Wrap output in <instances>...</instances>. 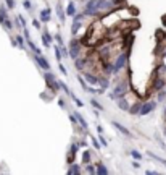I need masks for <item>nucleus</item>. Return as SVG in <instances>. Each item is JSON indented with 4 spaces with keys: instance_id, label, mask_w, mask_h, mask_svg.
Returning a JSON list of instances; mask_svg holds the SVG:
<instances>
[{
    "instance_id": "obj_1",
    "label": "nucleus",
    "mask_w": 166,
    "mask_h": 175,
    "mask_svg": "<svg viewBox=\"0 0 166 175\" xmlns=\"http://www.w3.org/2000/svg\"><path fill=\"white\" fill-rule=\"evenodd\" d=\"M44 81H45V84H47V89L49 91H52V93H58L60 89H61V86H60V79H56V76H55V73H52L50 70L49 72H45L44 75Z\"/></svg>"
},
{
    "instance_id": "obj_2",
    "label": "nucleus",
    "mask_w": 166,
    "mask_h": 175,
    "mask_svg": "<svg viewBox=\"0 0 166 175\" xmlns=\"http://www.w3.org/2000/svg\"><path fill=\"white\" fill-rule=\"evenodd\" d=\"M127 59H129L127 52H121L115 59V62H113V76H118V75L123 72V68L127 65Z\"/></svg>"
},
{
    "instance_id": "obj_3",
    "label": "nucleus",
    "mask_w": 166,
    "mask_h": 175,
    "mask_svg": "<svg viewBox=\"0 0 166 175\" xmlns=\"http://www.w3.org/2000/svg\"><path fill=\"white\" fill-rule=\"evenodd\" d=\"M69 59H73L76 60L78 57H81V52H82V45H81V41L78 39L76 36L71 37V41H69Z\"/></svg>"
},
{
    "instance_id": "obj_4",
    "label": "nucleus",
    "mask_w": 166,
    "mask_h": 175,
    "mask_svg": "<svg viewBox=\"0 0 166 175\" xmlns=\"http://www.w3.org/2000/svg\"><path fill=\"white\" fill-rule=\"evenodd\" d=\"M86 18V13L84 12H78L73 16V23H71V36H78V32L82 26V20Z\"/></svg>"
},
{
    "instance_id": "obj_5",
    "label": "nucleus",
    "mask_w": 166,
    "mask_h": 175,
    "mask_svg": "<svg viewBox=\"0 0 166 175\" xmlns=\"http://www.w3.org/2000/svg\"><path fill=\"white\" fill-rule=\"evenodd\" d=\"M127 91H129V88H127V79H123V81H118L116 79V84L115 88H113V94L116 96V99L120 97H124Z\"/></svg>"
},
{
    "instance_id": "obj_6",
    "label": "nucleus",
    "mask_w": 166,
    "mask_h": 175,
    "mask_svg": "<svg viewBox=\"0 0 166 175\" xmlns=\"http://www.w3.org/2000/svg\"><path fill=\"white\" fill-rule=\"evenodd\" d=\"M156 104H158V101H145V102H142L139 115H142V117H144V115H150V113L156 109Z\"/></svg>"
},
{
    "instance_id": "obj_7",
    "label": "nucleus",
    "mask_w": 166,
    "mask_h": 175,
    "mask_svg": "<svg viewBox=\"0 0 166 175\" xmlns=\"http://www.w3.org/2000/svg\"><path fill=\"white\" fill-rule=\"evenodd\" d=\"M32 59H34V62H36L37 67H39L40 70H44V72H49V70L52 68L50 63H49V60H47L44 55H37V54H34V55H32Z\"/></svg>"
},
{
    "instance_id": "obj_8",
    "label": "nucleus",
    "mask_w": 166,
    "mask_h": 175,
    "mask_svg": "<svg viewBox=\"0 0 166 175\" xmlns=\"http://www.w3.org/2000/svg\"><path fill=\"white\" fill-rule=\"evenodd\" d=\"M40 41H42V44H44L45 49H49V47H52V44L55 42V37L50 34L49 29H42L40 31Z\"/></svg>"
},
{
    "instance_id": "obj_9",
    "label": "nucleus",
    "mask_w": 166,
    "mask_h": 175,
    "mask_svg": "<svg viewBox=\"0 0 166 175\" xmlns=\"http://www.w3.org/2000/svg\"><path fill=\"white\" fill-rule=\"evenodd\" d=\"M110 76H107V75H102V76H98V86H100V94H105V91L110 89Z\"/></svg>"
},
{
    "instance_id": "obj_10",
    "label": "nucleus",
    "mask_w": 166,
    "mask_h": 175,
    "mask_svg": "<svg viewBox=\"0 0 166 175\" xmlns=\"http://www.w3.org/2000/svg\"><path fill=\"white\" fill-rule=\"evenodd\" d=\"M82 164H79V162H73V164H68V169H66V173L68 175H79V173H82L84 170L82 167H81Z\"/></svg>"
},
{
    "instance_id": "obj_11",
    "label": "nucleus",
    "mask_w": 166,
    "mask_h": 175,
    "mask_svg": "<svg viewBox=\"0 0 166 175\" xmlns=\"http://www.w3.org/2000/svg\"><path fill=\"white\" fill-rule=\"evenodd\" d=\"M152 88H153V91H156V93L166 88V79L163 78V75H158V76L155 78V81H153V84H152Z\"/></svg>"
},
{
    "instance_id": "obj_12",
    "label": "nucleus",
    "mask_w": 166,
    "mask_h": 175,
    "mask_svg": "<svg viewBox=\"0 0 166 175\" xmlns=\"http://www.w3.org/2000/svg\"><path fill=\"white\" fill-rule=\"evenodd\" d=\"M52 8L50 7H45L44 10H40V13H39V20H40V23H50V20H52Z\"/></svg>"
},
{
    "instance_id": "obj_13",
    "label": "nucleus",
    "mask_w": 166,
    "mask_h": 175,
    "mask_svg": "<svg viewBox=\"0 0 166 175\" xmlns=\"http://www.w3.org/2000/svg\"><path fill=\"white\" fill-rule=\"evenodd\" d=\"M84 79L89 83V86H95V84H98V75L92 73V72H84L82 73Z\"/></svg>"
},
{
    "instance_id": "obj_14",
    "label": "nucleus",
    "mask_w": 166,
    "mask_h": 175,
    "mask_svg": "<svg viewBox=\"0 0 166 175\" xmlns=\"http://www.w3.org/2000/svg\"><path fill=\"white\" fill-rule=\"evenodd\" d=\"M74 113V117H76V120H78V125L81 126V130H84V131H87L89 130V123H87V120L84 119L82 115H81V113L78 112V110H74L73 112Z\"/></svg>"
},
{
    "instance_id": "obj_15",
    "label": "nucleus",
    "mask_w": 166,
    "mask_h": 175,
    "mask_svg": "<svg viewBox=\"0 0 166 175\" xmlns=\"http://www.w3.org/2000/svg\"><path fill=\"white\" fill-rule=\"evenodd\" d=\"M55 13H56V16H58V20H60L61 23L66 21V12H65L63 5H61V2H56V5H55Z\"/></svg>"
},
{
    "instance_id": "obj_16",
    "label": "nucleus",
    "mask_w": 166,
    "mask_h": 175,
    "mask_svg": "<svg viewBox=\"0 0 166 175\" xmlns=\"http://www.w3.org/2000/svg\"><path fill=\"white\" fill-rule=\"evenodd\" d=\"M73 63H74V68L78 70V72H84V68H86V65L89 63V60L84 59V57H78Z\"/></svg>"
},
{
    "instance_id": "obj_17",
    "label": "nucleus",
    "mask_w": 166,
    "mask_h": 175,
    "mask_svg": "<svg viewBox=\"0 0 166 175\" xmlns=\"http://www.w3.org/2000/svg\"><path fill=\"white\" fill-rule=\"evenodd\" d=\"M111 125L115 126V128H116L118 131H120L121 135H124V136H129V138H131V136H132V133H131V130H127V128H126V126L123 125V123H120V122H115V120H113V122H111Z\"/></svg>"
},
{
    "instance_id": "obj_18",
    "label": "nucleus",
    "mask_w": 166,
    "mask_h": 175,
    "mask_svg": "<svg viewBox=\"0 0 166 175\" xmlns=\"http://www.w3.org/2000/svg\"><path fill=\"white\" fill-rule=\"evenodd\" d=\"M65 12H66V16H71V18H73L76 13H78V7H76V2H74V0H69L68 5H66V8H65Z\"/></svg>"
},
{
    "instance_id": "obj_19",
    "label": "nucleus",
    "mask_w": 166,
    "mask_h": 175,
    "mask_svg": "<svg viewBox=\"0 0 166 175\" xmlns=\"http://www.w3.org/2000/svg\"><path fill=\"white\" fill-rule=\"evenodd\" d=\"M116 106H118L120 110L127 112V110H129V107H131V104H129V101H127L126 97H120V99H116Z\"/></svg>"
},
{
    "instance_id": "obj_20",
    "label": "nucleus",
    "mask_w": 166,
    "mask_h": 175,
    "mask_svg": "<svg viewBox=\"0 0 166 175\" xmlns=\"http://www.w3.org/2000/svg\"><path fill=\"white\" fill-rule=\"evenodd\" d=\"M140 107H142V101H136L134 104H131V107H129V112L131 115H139V112H140Z\"/></svg>"
},
{
    "instance_id": "obj_21",
    "label": "nucleus",
    "mask_w": 166,
    "mask_h": 175,
    "mask_svg": "<svg viewBox=\"0 0 166 175\" xmlns=\"http://www.w3.org/2000/svg\"><path fill=\"white\" fill-rule=\"evenodd\" d=\"M95 169H97V175H108L110 173V170H108V167L103 162H97Z\"/></svg>"
},
{
    "instance_id": "obj_22",
    "label": "nucleus",
    "mask_w": 166,
    "mask_h": 175,
    "mask_svg": "<svg viewBox=\"0 0 166 175\" xmlns=\"http://www.w3.org/2000/svg\"><path fill=\"white\" fill-rule=\"evenodd\" d=\"M92 160V151L91 149H86L82 153V159H81V164L82 165H86V164H89Z\"/></svg>"
},
{
    "instance_id": "obj_23",
    "label": "nucleus",
    "mask_w": 166,
    "mask_h": 175,
    "mask_svg": "<svg viewBox=\"0 0 166 175\" xmlns=\"http://www.w3.org/2000/svg\"><path fill=\"white\" fill-rule=\"evenodd\" d=\"M102 68H103L107 76H113V62H103Z\"/></svg>"
},
{
    "instance_id": "obj_24",
    "label": "nucleus",
    "mask_w": 166,
    "mask_h": 175,
    "mask_svg": "<svg viewBox=\"0 0 166 175\" xmlns=\"http://www.w3.org/2000/svg\"><path fill=\"white\" fill-rule=\"evenodd\" d=\"M53 54H55V59L56 62H61L63 60V55H61V49H60V44H56V42H53Z\"/></svg>"
},
{
    "instance_id": "obj_25",
    "label": "nucleus",
    "mask_w": 166,
    "mask_h": 175,
    "mask_svg": "<svg viewBox=\"0 0 166 175\" xmlns=\"http://www.w3.org/2000/svg\"><path fill=\"white\" fill-rule=\"evenodd\" d=\"M15 39L18 42V47H20L21 50H24L26 49V39H24V36H23V34H15Z\"/></svg>"
},
{
    "instance_id": "obj_26",
    "label": "nucleus",
    "mask_w": 166,
    "mask_h": 175,
    "mask_svg": "<svg viewBox=\"0 0 166 175\" xmlns=\"http://www.w3.org/2000/svg\"><path fill=\"white\" fill-rule=\"evenodd\" d=\"M84 172H86V173H89V175H95V173H97L95 164H92V162L86 164V169H84Z\"/></svg>"
},
{
    "instance_id": "obj_27",
    "label": "nucleus",
    "mask_w": 166,
    "mask_h": 175,
    "mask_svg": "<svg viewBox=\"0 0 166 175\" xmlns=\"http://www.w3.org/2000/svg\"><path fill=\"white\" fill-rule=\"evenodd\" d=\"M91 106H92L94 109H98V110H100V112H103V110H105V107H103V106H102V104L97 101L95 97H92V99H91Z\"/></svg>"
},
{
    "instance_id": "obj_28",
    "label": "nucleus",
    "mask_w": 166,
    "mask_h": 175,
    "mask_svg": "<svg viewBox=\"0 0 166 175\" xmlns=\"http://www.w3.org/2000/svg\"><path fill=\"white\" fill-rule=\"evenodd\" d=\"M129 156H131L132 159H137V160H142V159H144V156H142L137 149H131V151H129Z\"/></svg>"
},
{
    "instance_id": "obj_29",
    "label": "nucleus",
    "mask_w": 166,
    "mask_h": 175,
    "mask_svg": "<svg viewBox=\"0 0 166 175\" xmlns=\"http://www.w3.org/2000/svg\"><path fill=\"white\" fill-rule=\"evenodd\" d=\"M23 8H24L27 13H31V12H32V8H34V5H32L31 0H23Z\"/></svg>"
},
{
    "instance_id": "obj_30",
    "label": "nucleus",
    "mask_w": 166,
    "mask_h": 175,
    "mask_svg": "<svg viewBox=\"0 0 166 175\" xmlns=\"http://www.w3.org/2000/svg\"><path fill=\"white\" fill-rule=\"evenodd\" d=\"M78 81L81 83V86H82V89H84V91H87V89H89V83L86 81V79H84V76H82V75H78Z\"/></svg>"
},
{
    "instance_id": "obj_31",
    "label": "nucleus",
    "mask_w": 166,
    "mask_h": 175,
    "mask_svg": "<svg viewBox=\"0 0 166 175\" xmlns=\"http://www.w3.org/2000/svg\"><path fill=\"white\" fill-rule=\"evenodd\" d=\"M91 143H92V146H94V149H95V151H98L102 148L100 141H98V138H95V136H91Z\"/></svg>"
},
{
    "instance_id": "obj_32",
    "label": "nucleus",
    "mask_w": 166,
    "mask_h": 175,
    "mask_svg": "<svg viewBox=\"0 0 166 175\" xmlns=\"http://www.w3.org/2000/svg\"><path fill=\"white\" fill-rule=\"evenodd\" d=\"M61 49V55H63V59H69V47H66V44L60 45Z\"/></svg>"
},
{
    "instance_id": "obj_33",
    "label": "nucleus",
    "mask_w": 166,
    "mask_h": 175,
    "mask_svg": "<svg viewBox=\"0 0 166 175\" xmlns=\"http://www.w3.org/2000/svg\"><path fill=\"white\" fill-rule=\"evenodd\" d=\"M60 86H61V89H63V93L66 94V96H71V93H73V91L69 89V86H68V84H66V83H63V81H60Z\"/></svg>"
},
{
    "instance_id": "obj_34",
    "label": "nucleus",
    "mask_w": 166,
    "mask_h": 175,
    "mask_svg": "<svg viewBox=\"0 0 166 175\" xmlns=\"http://www.w3.org/2000/svg\"><path fill=\"white\" fill-rule=\"evenodd\" d=\"M148 157H152V159H155L156 162H161V164H164V165H166V159L160 157V156H156V154H153V153H148Z\"/></svg>"
},
{
    "instance_id": "obj_35",
    "label": "nucleus",
    "mask_w": 166,
    "mask_h": 175,
    "mask_svg": "<svg viewBox=\"0 0 166 175\" xmlns=\"http://www.w3.org/2000/svg\"><path fill=\"white\" fill-rule=\"evenodd\" d=\"M69 97L73 99V101H74V104H76V106H78V107H82V106H84V102L81 101L79 97H76V94H74V93H71V96H69Z\"/></svg>"
},
{
    "instance_id": "obj_36",
    "label": "nucleus",
    "mask_w": 166,
    "mask_h": 175,
    "mask_svg": "<svg viewBox=\"0 0 166 175\" xmlns=\"http://www.w3.org/2000/svg\"><path fill=\"white\" fill-rule=\"evenodd\" d=\"M164 97H166V88L161 89V91H158V94H156V101H158V102H163Z\"/></svg>"
},
{
    "instance_id": "obj_37",
    "label": "nucleus",
    "mask_w": 166,
    "mask_h": 175,
    "mask_svg": "<svg viewBox=\"0 0 166 175\" xmlns=\"http://www.w3.org/2000/svg\"><path fill=\"white\" fill-rule=\"evenodd\" d=\"M56 101H58L60 109H63V110H66V109H68V104H66V99H65V97H60V99H56Z\"/></svg>"
},
{
    "instance_id": "obj_38",
    "label": "nucleus",
    "mask_w": 166,
    "mask_h": 175,
    "mask_svg": "<svg viewBox=\"0 0 166 175\" xmlns=\"http://www.w3.org/2000/svg\"><path fill=\"white\" fill-rule=\"evenodd\" d=\"M98 141H100L102 148H108V141L105 140V136H103V133H98Z\"/></svg>"
},
{
    "instance_id": "obj_39",
    "label": "nucleus",
    "mask_w": 166,
    "mask_h": 175,
    "mask_svg": "<svg viewBox=\"0 0 166 175\" xmlns=\"http://www.w3.org/2000/svg\"><path fill=\"white\" fill-rule=\"evenodd\" d=\"M53 37H55V42H56V44H60V45H63V44H65V41H63V36H61L60 32H56V34H55Z\"/></svg>"
},
{
    "instance_id": "obj_40",
    "label": "nucleus",
    "mask_w": 166,
    "mask_h": 175,
    "mask_svg": "<svg viewBox=\"0 0 166 175\" xmlns=\"http://www.w3.org/2000/svg\"><path fill=\"white\" fill-rule=\"evenodd\" d=\"M5 3H7L8 10H15V7H16V0H5Z\"/></svg>"
},
{
    "instance_id": "obj_41",
    "label": "nucleus",
    "mask_w": 166,
    "mask_h": 175,
    "mask_svg": "<svg viewBox=\"0 0 166 175\" xmlns=\"http://www.w3.org/2000/svg\"><path fill=\"white\" fill-rule=\"evenodd\" d=\"M58 70H60V73H61V75H68V70H66V67H65V65L61 63V62L58 63Z\"/></svg>"
},
{
    "instance_id": "obj_42",
    "label": "nucleus",
    "mask_w": 166,
    "mask_h": 175,
    "mask_svg": "<svg viewBox=\"0 0 166 175\" xmlns=\"http://www.w3.org/2000/svg\"><path fill=\"white\" fill-rule=\"evenodd\" d=\"M32 26H34L36 29H39V31H40V20H37V18H34V20H32Z\"/></svg>"
},
{
    "instance_id": "obj_43",
    "label": "nucleus",
    "mask_w": 166,
    "mask_h": 175,
    "mask_svg": "<svg viewBox=\"0 0 166 175\" xmlns=\"http://www.w3.org/2000/svg\"><path fill=\"white\" fill-rule=\"evenodd\" d=\"M23 36H24V39H29L31 37V32H29V29H27V26L23 28Z\"/></svg>"
},
{
    "instance_id": "obj_44",
    "label": "nucleus",
    "mask_w": 166,
    "mask_h": 175,
    "mask_svg": "<svg viewBox=\"0 0 166 175\" xmlns=\"http://www.w3.org/2000/svg\"><path fill=\"white\" fill-rule=\"evenodd\" d=\"M18 18H20V23H21V26H23V28H26V26H27V25H26V23H27V21H26V18L23 16V15H18Z\"/></svg>"
},
{
    "instance_id": "obj_45",
    "label": "nucleus",
    "mask_w": 166,
    "mask_h": 175,
    "mask_svg": "<svg viewBox=\"0 0 166 175\" xmlns=\"http://www.w3.org/2000/svg\"><path fill=\"white\" fill-rule=\"evenodd\" d=\"M155 138H156V141H158V144L161 146V148H163V149H166V144L163 143V141H161V138H160V135H155Z\"/></svg>"
},
{
    "instance_id": "obj_46",
    "label": "nucleus",
    "mask_w": 166,
    "mask_h": 175,
    "mask_svg": "<svg viewBox=\"0 0 166 175\" xmlns=\"http://www.w3.org/2000/svg\"><path fill=\"white\" fill-rule=\"evenodd\" d=\"M132 167H134V169H139V167H140V160L134 159V160H132Z\"/></svg>"
},
{
    "instance_id": "obj_47",
    "label": "nucleus",
    "mask_w": 166,
    "mask_h": 175,
    "mask_svg": "<svg viewBox=\"0 0 166 175\" xmlns=\"http://www.w3.org/2000/svg\"><path fill=\"white\" fill-rule=\"evenodd\" d=\"M145 173L147 175H160L158 170H145Z\"/></svg>"
},
{
    "instance_id": "obj_48",
    "label": "nucleus",
    "mask_w": 166,
    "mask_h": 175,
    "mask_svg": "<svg viewBox=\"0 0 166 175\" xmlns=\"http://www.w3.org/2000/svg\"><path fill=\"white\" fill-rule=\"evenodd\" d=\"M97 126V131H98V133H103V126L102 125H95Z\"/></svg>"
},
{
    "instance_id": "obj_49",
    "label": "nucleus",
    "mask_w": 166,
    "mask_h": 175,
    "mask_svg": "<svg viewBox=\"0 0 166 175\" xmlns=\"http://www.w3.org/2000/svg\"><path fill=\"white\" fill-rule=\"evenodd\" d=\"M79 146H82V148H84V146H87V141H79Z\"/></svg>"
},
{
    "instance_id": "obj_50",
    "label": "nucleus",
    "mask_w": 166,
    "mask_h": 175,
    "mask_svg": "<svg viewBox=\"0 0 166 175\" xmlns=\"http://www.w3.org/2000/svg\"><path fill=\"white\" fill-rule=\"evenodd\" d=\"M164 119H166V107H164Z\"/></svg>"
},
{
    "instance_id": "obj_51",
    "label": "nucleus",
    "mask_w": 166,
    "mask_h": 175,
    "mask_svg": "<svg viewBox=\"0 0 166 175\" xmlns=\"http://www.w3.org/2000/svg\"><path fill=\"white\" fill-rule=\"evenodd\" d=\"M163 131H164V136H166V128H164V130H163Z\"/></svg>"
}]
</instances>
